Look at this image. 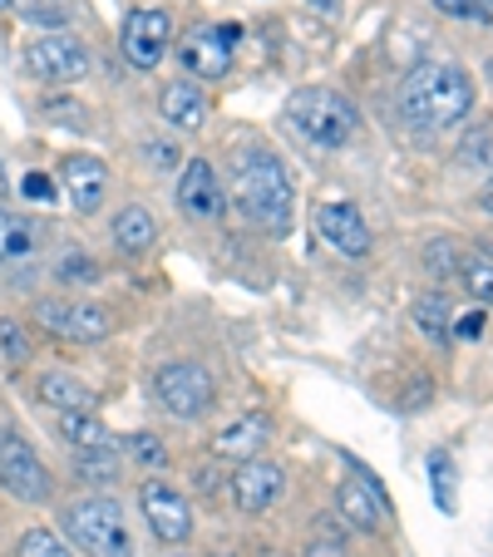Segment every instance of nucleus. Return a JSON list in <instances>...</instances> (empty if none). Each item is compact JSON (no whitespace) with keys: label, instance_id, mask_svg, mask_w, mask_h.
Returning a JSON list of instances; mask_svg holds the SVG:
<instances>
[{"label":"nucleus","instance_id":"12","mask_svg":"<svg viewBox=\"0 0 493 557\" xmlns=\"http://www.w3.org/2000/svg\"><path fill=\"white\" fill-rule=\"evenodd\" d=\"M138 504H144V518H148V528H153V537L169 547H183L193 537V528H198L193 523V504L173 484H163V479H144Z\"/></svg>","mask_w":493,"mask_h":557},{"label":"nucleus","instance_id":"6","mask_svg":"<svg viewBox=\"0 0 493 557\" xmlns=\"http://www.w3.org/2000/svg\"><path fill=\"white\" fill-rule=\"evenodd\" d=\"M0 488L21 504H45L54 494L50 469L30 449V440H21L15 430H0Z\"/></svg>","mask_w":493,"mask_h":557},{"label":"nucleus","instance_id":"5","mask_svg":"<svg viewBox=\"0 0 493 557\" xmlns=\"http://www.w3.org/2000/svg\"><path fill=\"white\" fill-rule=\"evenodd\" d=\"M153 400L173 420H202L218 405V380L202 360H163L153 370Z\"/></svg>","mask_w":493,"mask_h":557},{"label":"nucleus","instance_id":"3","mask_svg":"<svg viewBox=\"0 0 493 557\" xmlns=\"http://www.w3.org/2000/svg\"><path fill=\"white\" fill-rule=\"evenodd\" d=\"M286 124H292V134H301L306 144H316V148H346L360 128V114L346 95L311 85V89H296L292 95Z\"/></svg>","mask_w":493,"mask_h":557},{"label":"nucleus","instance_id":"29","mask_svg":"<svg viewBox=\"0 0 493 557\" xmlns=\"http://www.w3.org/2000/svg\"><path fill=\"white\" fill-rule=\"evenodd\" d=\"M21 557H70V547L50 528H30V533H21Z\"/></svg>","mask_w":493,"mask_h":557},{"label":"nucleus","instance_id":"41","mask_svg":"<svg viewBox=\"0 0 493 557\" xmlns=\"http://www.w3.org/2000/svg\"><path fill=\"white\" fill-rule=\"evenodd\" d=\"M311 5H316L321 15H336V11H341V0H311Z\"/></svg>","mask_w":493,"mask_h":557},{"label":"nucleus","instance_id":"32","mask_svg":"<svg viewBox=\"0 0 493 557\" xmlns=\"http://www.w3.org/2000/svg\"><path fill=\"white\" fill-rule=\"evenodd\" d=\"M0 350H5V360H15V366H25V360H30V336L15 326L11 315H0Z\"/></svg>","mask_w":493,"mask_h":557},{"label":"nucleus","instance_id":"35","mask_svg":"<svg viewBox=\"0 0 493 557\" xmlns=\"http://www.w3.org/2000/svg\"><path fill=\"white\" fill-rule=\"evenodd\" d=\"M45 114H54V119H74L70 128H89V109L85 104H70V99H50V104H45Z\"/></svg>","mask_w":493,"mask_h":557},{"label":"nucleus","instance_id":"31","mask_svg":"<svg viewBox=\"0 0 493 557\" xmlns=\"http://www.w3.org/2000/svg\"><path fill=\"white\" fill-rule=\"evenodd\" d=\"M459 163L464 169H483V163H493V134L489 128H473L469 138L459 144Z\"/></svg>","mask_w":493,"mask_h":557},{"label":"nucleus","instance_id":"8","mask_svg":"<svg viewBox=\"0 0 493 557\" xmlns=\"http://www.w3.org/2000/svg\"><path fill=\"white\" fill-rule=\"evenodd\" d=\"M35 321H40L50 336L60 341H74V346H99L109 336V311L95 301H60V296H45L35 301Z\"/></svg>","mask_w":493,"mask_h":557},{"label":"nucleus","instance_id":"44","mask_svg":"<svg viewBox=\"0 0 493 557\" xmlns=\"http://www.w3.org/2000/svg\"><path fill=\"white\" fill-rule=\"evenodd\" d=\"M0 11H11V0H0Z\"/></svg>","mask_w":493,"mask_h":557},{"label":"nucleus","instance_id":"18","mask_svg":"<svg viewBox=\"0 0 493 557\" xmlns=\"http://www.w3.org/2000/svg\"><path fill=\"white\" fill-rule=\"evenodd\" d=\"M336 508H341V518H346L356 533H380V523L390 518V504L380 494H370L360 479H346V484L336 488Z\"/></svg>","mask_w":493,"mask_h":557},{"label":"nucleus","instance_id":"43","mask_svg":"<svg viewBox=\"0 0 493 557\" xmlns=\"http://www.w3.org/2000/svg\"><path fill=\"white\" fill-rule=\"evenodd\" d=\"M5 183H11V178H5V163H0V193H5Z\"/></svg>","mask_w":493,"mask_h":557},{"label":"nucleus","instance_id":"39","mask_svg":"<svg viewBox=\"0 0 493 557\" xmlns=\"http://www.w3.org/2000/svg\"><path fill=\"white\" fill-rule=\"evenodd\" d=\"M469 5V21H493V0H464Z\"/></svg>","mask_w":493,"mask_h":557},{"label":"nucleus","instance_id":"17","mask_svg":"<svg viewBox=\"0 0 493 557\" xmlns=\"http://www.w3.org/2000/svg\"><path fill=\"white\" fill-rule=\"evenodd\" d=\"M267 440H272V420L267 414H242V420H232L227 430H218V440H212V454L218 459H262Z\"/></svg>","mask_w":493,"mask_h":557},{"label":"nucleus","instance_id":"20","mask_svg":"<svg viewBox=\"0 0 493 557\" xmlns=\"http://www.w3.org/2000/svg\"><path fill=\"white\" fill-rule=\"evenodd\" d=\"M114 243H119V252H128V257L148 252V247L158 243V222L144 202H128V208L114 218Z\"/></svg>","mask_w":493,"mask_h":557},{"label":"nucleus","instance_id":"11","mask_svg":"<svg viewBox=\"0 0 493 557\" xmlns=\"http://www.w3.org/2000/svg\"><path fill=\"white\" fill-rule=\"evenodd\" d=\"M316 237H321L336 257H350V262H366L370 247H375L370 222L360 218V208L356 202H346V198H331V202L316 208Z\"/></svg>","mask_w":493,"mask_h":557},{"label":"nucleus","instance_id":"25","mask_svg":"<svg viewBox=\"0 0 493 557\" xmlns=\"http://www.w3.org/2000/svg\"><path fill=\"white\" fill-rule=\"evenodd\" d=\"M30 252H35V222L0 208V257H30Z\"/></svg>","mask_w":493,"mask_h":557},{"label":"nucleus","instance_id":"45","mask_svg":"<svg viewBox=\"0 0 493 557\" xmlns=\"http://www.w3.org/2000/svg\"><path fill=\"white\" fill-rule=\"evenodd\" d=\"M218 557H232V553H218Z\"/></svg>","mask_w":493,"mask_h":557},{"label":"nucleus","instance_id":"30","mask_svg":"<svg viewBox=\"0 0 493 557\" xmlns=\"http://www.w3.org/2000/svg\"><path fill=\"white\" fill-rule=\"evenodd\" d=\"M459 267H464L459 243H454V237H434V243H430V272L434 276H454Z\"/></svg>","mask_w":493,"mask_h":557},{"label":"nucleus","instance_id":"21","mask_svg":"<svg viewBox=\"0 0 493 557\" xmlns=\"http://www.w3.org/2000/svg\"><path fill=\"white\" fill-rule=\"evenodd\" d=\"M415 326L434 341V346H454V311L444 296H415Z\"/></svg>","mask_w":493,"mask_h":557},{"label":"nucleus","instance_id":"7","mask_svg":"<svg viewBox=\"0 0 493 557\" xmlns=\"http://www.w3.org/2000/svg\"><path fill=\"white\" fill-rule=\"evenodd\" d=\"M119 50L134 70H158L163 54L173 50V15L158 11V5H138L124 15V30H119Z\"/></svg>","mask_w":493,"mask_h":557},{"label":"nucleus","instance_id":"26","mask_svg":"<svg viewBox=\"0 0 493 557\" xmlns=\"http://www.w3.org/2000/svg\"><path fill=\"white\" fill-rule=\"evenodd\" d=\"M74 469L85 473V484L95 488H109L119 484V459L109 449H79V459H74Z\"/></svg>","mask_w":493,"mask_h":557},{"label":"nucleus","instance_id":"38","mask_svg":"<svg viewBox=\"0 0 493 557\" xmlns=\"http://www.w3.org/2000/svg\"><path fill=\"white\" fill-rule=\"evenodd\" d=\"M21 188H25V198H35V202H50L54 198V188H50V178H45V173H30Z\"/></svg>","mask_w":493,"mask_h":557},{"label":"nucleus","instance_id":"33","mask_svg":"<svg viewBox=\"0 0 493 557\" xmlns=\"http://www.w3.org/2000/svg\"><path fill=\"white\" fill-rule=\"evenodd\" d=\"M54 276L60 282H74V286H85V282H99V267L89 262V257H79V252H70L60 267H54Z\"/></svg>","mask_w":493,"mask_h":557},{"label":"nucleus","instance_id":"19","mask_svg":"<svg viewBox=\"0 0 493 557\" xmlns=\"http://www.w3.org/2000/svg\"><path fill=\"white\" fill-rule=\"evenodd\" d=\"M40 400L50 405V410H60V414H79V410H95V389L85 385L79 375H70V370H45L40 375Z\"/></svg>","mask_w":493,"mask_h":557},{"label":"nucleus","instance_id":"42","mask_svg":"<svg viewBox=\"0 0 493 557\" xmlns=\"http://www.w3.org/2000/svg\"><path fill=\"white\" fill-rule=\"evenodd\" d=\"M483 212H493V173H489V188H483Z\"/></svg>","mask_w":493,"mask_h":557},{"label":"nucleus","instance_id":"10","mask_svg":"<svg viewBox=\"0 0 493 557\" xmlns=\"http://www.w3.org/2000/svg\"><path fill=\"white\" fill-rule=\"evenodd\" d=\"M25 70L35 74V79H45V85H74V79H85L89 70H95V60H89V50L74 35H40L35 45H25Z\"/></svg>","mask_w":493,"mask_h":557},{"label":"nucleus","instance_id":"22","mask_svg":"<svg viewBox=\"0 0 493 557\" xmlns=\"http://www.w3.org/2000/svg\"><path fill=\"white\" fill-rule=\"evenodd\" d=\"M60 434L74 444V449H109V430L95 410H79V414H60Z\"/></svg>","mask_w":493,"mask_h":557},{"label":"nucleus","instance_id":"16","mask_svg":"<svg viewBox=\"0 0 493 557\" xmlns=\"http://www.w3.org/2000/svg\"><path fill=\"white\" fill-rule=\"evenodd\" d=\"M158 114L173 134H198L208 124V95L193 79H173V85L158 89Z\"/></svg>","mask_w":493,"mask_h":557},{"label":"nucleus","instance_id":"1","mask_svg":"<svg viewBox=\"0 0 493 557\" xmlns=\"http://www.w3.org/2000/svg\"><path fill=\"white\" fill-rule=\"evenodd\" d=\"M399 109H405L409 124H424V128H454L469 119L473 109V79L469 70L459 64H444V60H424L405 74L399 85Z\"/></svg>","mask_w":493,"mask_h":557},{"label":"nucleus","instance_id":"28","mask_svg":"<svg viewBox=\"0 0 493 557\" xmlns=\"http://www.w3.org/2000/svg\"><path fill=\"white\" fill-rule=\"evenodd\" d=\"M124 454L134 463H144V469H163L169 463V449L158 444V434H148V430H138V434H128L124 440Z\"/></svg>","mask_w":493,"mask_h":557},{"label":"nucleus","instance_id":"13","mask_svg":"<svg viewBox=\"0 0 493 557\" xmlns=\"http://www.w3.org/2000/svg\"><path fill=\"white\" fill-rule=\"evenodd\" d=\"M282 488H286V473H282V463H272V459H247L232 473V504L247 518H262L267 508L282 498Z\"/></svg>","mask_w":493,"mask_h":557},{"label":"nucleus","instance_id":"37","mask_svg":"<svg viewBox=\"0 0 493 557\" xmlns=\"http://www.w3.org/2000/svg\"><path fill=\"white\" fill-rule=\"evenodd\" d=\"M144 153L153 158V169H178V148L169 144H144Z\"/></svg>","mask_w":493,"mask_h":557},{"label":"nucleus","instance_id":"34","mask_svg":"<svg viewBox=\"0 0 493 557\" xmlns=\"http://www.w3.org/2000/svg\"><path fill=\"white\" fill-rule=\"evenodd\" d=\"M25 21H40V25H70V5H54V0H45V5H25Z\"/></svg>","mask_w":493,"mask_h":557},{"label":"nucleus","instance_id":"36","mask_svg":"<svg viewBox=\"0 0 493 557\" xmlns=\"http://www.w3.org/2000/svg\"><path fill=\"white\" fill-rule=\"evenodd\" d=\"M483 321H489V315H483V306H479V311H469V315H459V321H454V341H479L483 336Z\"/></svg>","mask_w":493,"mask_h":557},{"label":"nucleus","instance_id":"4","mask_svg":"<svg viewBox=\"0 0 493 557\" xmlns=\"http://www.w3.org/2000/svg\"><path fill=\"white\" fill-rule=\"evenodd\" d=\"M64 533L89 557H134V533H128L124 504L109 494H89L64 508Z\"/></svg>","mask_w":493,"mask_h":557},{"label":"nucleus","instance_id":"15","mask_svg":"<svg viewBox=\"0 0 493 557\" xmlns=\"http://www.w3.org/2000/svg\"><path fill=\"white\" fill-rule=\"evenodd\" d=\"M60 173H64V188H70L74 212H99L104 208V193H109V169L99 163L95 153H70L60 158Z\"/></svg>","mask_w":493,"mask_h":557},{"label":"nucleus","instance_id":"14","mask_svg":"<svg viewBox=\"0 0 493 557\" xmlns=\"http://www.w3.org/2000/svg\"><path fill=\"white\" fill-rule=\"evenodd\" d=\"M178 208L188 212L193 222H218L227 212V193L218 183V169L208 158H188L178 173Z\"/></svg>","mask_w":493,"mask_h":557},{"label":"nucleus","instance_id":"27","mask_svg":"<svg viewBox=\"0 0 493 557\" xmlns=\"http://www.w3.org/2000/svg\"><path fill=\"white\" fill-rule=\"evenodd\" d=\"M301 557H350V553H346V528L331 523V518H321Z\"/></svg>","mask_w":493,"mask_h":557},{"label":"nucleus","instance_id":"40","mask_svg":"<svg viewBox=\"0 0 493 557\" xmlns=\"http://www.w3.org/2000/svg\"><path fill=\"white\" fill-rule=\"evenodd\" d=\"M434 5H440L444 15H454V21H469V5H464V0H434Z\"/></svg>","mask_w":493,"mask_h":557},{"label":"nucleus","instance_id":"24","mask_svg":"<svg viewBox=\"0 0 493 557\" xmlns=\"http://www.w3.org/2000/svg\"><path fill=\"white\" fill-rule=\"evenodd\" d=\"M430 488H434V508H440L444 518L459 513V494H454V459L444 449L430 454Z\"/></svg>","mask_w":493,"mask_h":557},{"label":"nucleus","instance_id":"9","mask_svg":"<svg viewBox=\"0 0 493 557\" xmlns=\"http://www.w3.org/2000/svg\"><path fill=\"white\" fill-rule=\"evenodd\" d=\"M237 40H242L237 25H198V30H188L178 40V60H183V70H188L193 79L218 85V79H227L232 74V45Z\"/></svg>","mask_w":493,"mask_h":557},{"label":"nucleus","instance_id":"2","mask_svg":"<svg viewBox=\"0 0 493 557\" xmlns=\"http://www.w3.org/2000/svg\"><path fill=\"white\" fill-rule=\"evenodd\" d=\"M232 202L252 227L282 237V232H292L296 183L276 153H247L237 163V173H232Z\"/></svg>","mask_w":493,"mask_h":557},{"label":"nucleus","instance_id":"23","mask_svg":"<svg viewBox=\"0 0 493 557\" xmlns=\"http://www.w3.org/2000/svg\"><path fill=\"white\" fill-rule=\"evenodd\" d=\"M459 282L479 306H493V252H469L464 257Z\"/></svg>","mask_w":493,"mask_h":557}]
</instances>
